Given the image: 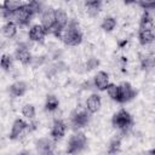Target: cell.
Masks as SVG:
<instances>
[{"instance_id":"cell-1","label":"cell","mask_w":155,"mask_h":155,"mask_svg":"<svg viewBox=\"0 0 155 155\" xmlns=\"http://www.w3.org/2000/svg\"><path fill=\"white\" fill-rule=\"evenodd\" d=\"M59 39L68 46H78L82 41V31L75 21H70L68 25L62 30Z\"/></svg>"},{"instance_id":"cell-2","label":"cell","mask_w":155,"mask_h":155,"mask_svg":"<svg viewBox=\"0 0 155 155\" xmlns=\"http://www.w3.org/2000/svg\"><path fill=\"white\" fill-rule=\"evenodd\" d=\"M111 124L114 127H116L121 132H126L132 126L133 119L126 109H120L117 113L114 114V116L111 119Z\"/></svg>"},{"instance_id":"cell-3","label":"cell","mask_w":155,"mask_h":155,"mask_svg":"<svg viewBox=\"0 0 155 155\" xmlns=\"http://www.w3.org/2000/svg\"><path fill=\"white\" fill-rule=\"evenodd\" d=\"M90 111L87 110L86 105L85 107H76L71 114H70V122L75 128H81L85 127L90 122Z\"/></svg>"},{"instance_id":"cell-4","label":"cell","mask_w":155,"mask_h":155,"mask_svg":"<svg viewBox=\"0 0 155 155\" xmlns=\"http://www.w3.org/2000/svg\"><path fill=\"white\" fill-rule=\"evenodd\" d=\"M87 144V138L85 133L82 132H75L74 134L70 136L68 140V147H67V153L68 154H76L82 151L86 148Z\"/></svg>"},{"instance_id":"cell-5","label":"cell","mask_w":155,"mask_h":155,"mask_svg":"<svg viewBox=\"0 0 155 155\" xmlns=\"http://www.w3.org/2000/svg\"><path fill=\"white\" fill-rule=\"evenodd\" d=\"M31 17H33L31 12L29 11V8L27 7V5L24 4L23 6H21L19 8H17L16 11H13V12L11 13L10 21L15 22L17 25L23 27V25L29 24V22L31 21Z\"/></svg>"},{"instance_id":"cell-6","label":"cell","mask_w":155,"mask_h":155,"mask_svg":"<svg viewBox=\"0 0 155 155\" xmlns=\"http://www.w3.org/2000/svg\"><path fill=\"white\" fill-rule=\"evenodd\" d=\"M31 130L30 125L27 124L24 120L22 119H16L12 124V127H11V132H10V139H19L22 137H25V134Z\"/></svg>"},{"instance_id":"cell-7","label":"cell","mask_w":155,"mask_h":155,"mask_svg":"<svg viewBox=\"0 0 155 155\" xmlns=\"http://www.w3.org/2000/svg\"><path fill=\"white\" fill-rule=\"evenodd\" d=\"M136 96L134 88L131 86L130 82H121L119 85V103H127L132 101Z\"/></svg>"},{"instance_id":"cell-8","label":"cell","mask_w":155,"mask_h":155,"mask_svg":"<svg viewBox=\"0 0 155 155\" xmlns=\"http://www.w3.org/2000/svg\"><path fill=\"white\" fill-rule=\"evenodd\" d=\"M41 24L46 28L47 33L52 30V28L56 25V10L52 7H46L41 12Z\"/></svg>"},{"instance_id":"cell-9","label":"cell","mask_w":155,"mask_h":155,"mask_svg":"<svg viewBox=\"0 0 155 155\" xmlns=\"http://www.w3.org/2000/svg\"><path fill=\"white\" fill-rule=\"evenodd\" d=\"M47 34L48 33L42 24H34L30 27L28 36H29V40H31L34 42H42Z\"/></svg>"},{"instance_id":"cell-10","label":"cell","mask_w":155,"mask_h":155,"mask_svg":"<svg viewBox=\"0 0 155 155\" xmlns=\"http://www.w3.org/2000/svg\"><path fill=\"white\" fill-rule=\"evenodd\" d=\"M15 58L22 63L23 65H27V64H30L31 61H33V56L30 53V51L28 50V46L27 45H19L16 51H15Z\"/></svg>"},{"instance_id":"cell-11","label":"cell","mask_w":155,"mask_h":155,"mask_svg":"<svg viewBox=\"0 0 155 155\" xmlns=\"http://www.w3.org/2000/svg\"><path fill=\"white\" fill-rule=\"evenodd\" d=\"M54 148V139L51 137H42L36 142V149L41 154H52Z\"/></svg>"},{"instance_id":"cell-12","label":"cell","mask_w":155,"mask_h":155,"mask_svg":"<svg viewBox=\"0 0 155 155\" xmlns=\"http://www.w3.org/2000/svg\"><path fill=\"white\" fill-rule=\"evenodd\" d=\"M65 131H67L65 122L62 121V120H59V119H57L52 124V127H51V137L54 140H58V139L63 138V136L65 134Z\"/></svg>"},{"instance_id":"cell-13","label":"cell","mask_w":155,"mask_h":155,"mask_svg":"<svg viewBox=\"0 0 155 155\" xmlns=\"http://www.w3.org/2000/svg\"><path fill=\"white\" fill-rule=\"evenodd\" d=\"M85 105H86L87 110H88L91 114L97 113V111L101 109V107H102V99H101V96L97 94V93H92L91 96L87 97Z\"/></svg>"},{"instance_id":"cell-14","label":"cell","mask_w":155,"mask_h":155,"mask_svg":"<svg viewBox=\"0 0 155 155\" xmlns=\"http://www.w3.org/2000/svg\"><path fill=\"white\" fill-rule=\"evenodd\" d=\"M109 84H110V82H109V75H108V73L101 70V71H98V73L94 75L93 85H94V87H96L97 90L104 91V90H107V87H108Z\"/></svg>"},{"instance_id":"cell-15","label":"cell","mask_w":155,"mask_h":155,"mask_svg":"<svg viewBox=\"0 0 155 155\" xmlns=\"http://www.w3.org/2000/svg\"><path fill=\"white\" fill-rule=\"evenodd\" d=\"M28 90V86L24 81H16L10 86V93L13 97H22Z\"/></svg>"},{"instance_id":"cell-16","label":"cell","mask_w":155,"mask_h":155,"mask_svg":"<svg viewBox=\"0 0 155 155\" xmlns=\"http://www.w3.org/2000/svg\"><path fill=\"white\" fill-rule=\"evenodd\" d=\"M85 7L90 16H96L102 8V0H86Z\"/></svg>"},{"instance_id":"cell-17","label":"cell","mask_w":155,"mask_h":155,"mask_svg":"<svg viewBox=\"0 0 155 155\" xmlns=\"http://www.w3.org/2000/svg\"><path fill=\"white\" fill-rule=\"evenodd\" d=\"M2 34L7 39H12L17 35V24L12 21H7L2 25Z\"/></svg>"},{"instance_id":"cell-18","label":"cell","mask_w":155,"mask_h":155,"mask_svg":"<svg viewBox=\"0 0 155 155\" xmlns=\"http://www.w3.org/2000/svg\"><path fill=\"white\" fill-rule=\"evenodd\" d=\"M138 41L143 46L150 45L154 41V38H153V34H151L150 29H139V31H138Z\"/></svg>"},{"instance_id":"cell-19","label":"cell","mask_w":155,"mask_h":155,"mask_svg":"<svg viewBox=\"0 0 155 155\" xmlns=\"http://www.w3.org/2000/svg\"><path fill=\"white\" fill-rule=\"evenodd\" d=\"M140 67L144 70L155 69V56L154 54H144L140 58Z\"/></svg>"},{"instance_id":"cell-20","label":"cell","mask_w":155,"mask_h":155,"mask_svg":"<svg viewBox=\"0 0 155 155\" xmlns=\"http://www.w3.org/2000/svg\"><path fill=\"white\" fill-rule=\"evenodd\" d=\"M23 5H24L23 0H4L1 7L12 13L13 11H16L17 8H19V7L23 6Z\"/></svg>"},{"instance_id":"cell-21","label":"cell","mask_w":155,"mask_h":155,"mask_svg":"<svg viewBox=\"0 0 155 155\" xmlns=\"http://www.w3.org/2000/svg\"><path fill=\"white\" fill-rule=\"evenodd\" d=\"M59 107V101L54 94H48L46 97V102H45V109L47 111H54L57 110Z\"/></svg>"},{"instance_id":"cell-22","label":"cell","mask_w":155,"mask_h":155,"mask_svg":"<svg viewBox=\"0 0 155 155\" xmlns=\"http://www.w3.org/2000/svg\"><path fill=\"white\" fill-rule=\"evenodd\" d=\"M153 25H154L153 17L149 15L148 11H145V12L143 13V16L140 17V21H139V29H151Z\"/></svg>"},{"instance_id":"cell-23","label":"cell","mask_w":155,"mask_h":155,"mask_svg":"<svg viewBox=\"0 0 155 155\" xmlns=\"http://www.w3.org/2000/svg\"><path fill=\"white\" fill-rule=\"evenodd\" d=\"M115 27H116V19H115L114 17H111V16L105 17V18L102 21V23H101V28H102L104 31H107V33L113 31V30L115 29Z\"/></svg>"},{"instance_id":"cell-24","label":"cell","mask_w":155,"mask_h":155,"mask_svg":"<svg viewBox=\"0 0 155 155\" xmlns=\"http://www.w3.org/2000/svg\"><path fill=\"white\" fill-rule=\"evenodd\" d=\"M25 5H27V7L29 8V11L31 12L33 16L39 15V13L42 12V6H41L39 0H28V2H25Z\"/></svg>"},{"instance_id":"cell-25","label":"cell","mask_w":155,"mask_h":155,"mask_svg":"<svg viewBox=\"0 0 155 155\" xmlns=\"http://www.w3.org/2000/svg\"><path fill=\"white\" fill-rule=\"evenodd\" d=\"M121 149V139L120 137H115L110 140L109 143V147H108V153L109 154H116L119 153Z\"/></svg>"},{"instance_id":"cell-26","label":"cell","mask_w":155,"mask_h":155,"mask_svg":"<svg viewBox=\"0 0 155 155\" xmlns=\"http://www.w3.org/2000/svg\"><path fill=\"white\" fill-rule=\"evenodd\" d=\"M35 107L33 104H25L22 108V115L28 120H33L35 117Z\"/></svg>"},{"instance_id":"cell-27","label":"cell","mask_w":155,"mask_h":155,"mask_svg":"<svg viewBox=\"0 0 155 155\" xmlns=\"http://www.w3.org/2000/svg\"><path fill=\"white\" fill-rule=\"evenodd\" d=\"M107 93L110 97V99L117 102V99H119V85L109 84L108 87H107Z\"/></svg>"},{"instance_id":"cell-28","label":"cell","mask_w":155,"mask_h":155,"mask_svg":"<svg viewBox=\"0 0 155 155\" xmlns=\"http://www.w3.org/2000/svg\"><path fill=\"white\" fill-rule=\"evenodd\" d=\"M13 65V58L11 54H2L1 56V68L4 70H10Z\"/></svg>"},{"instance_id":"cell-29","label":"cell","mask_w":155,"mask_h":155,"mask_svg":"<svg viewBox=\"0 0 155 155\" xmlns=\"http://www.w3.org/2000/svg\"><path fill=\"white\" fill-rule=\"evenodd\" d=\"M98 65H99V61H98V58H96V57H90V58L86 61V63H85V69L90 71V70L96 69Z\"/></svg>"},{"instance_id":"cell-30","label":"cell","mask_w":155,"mask_h":155,"mask_svg":"<svg viewBox=\"0 0 155 155\" xmlns=\"http://www.w3.org/2000/svg\"><path fill=\"white\" fill-rule=\"evenodd\" d=\"M137 2L144 10H154L155 8V0H138Z\"/></svg>"},{"instance_id":"cell-31","label":"cell","mask_w":155,"mask_h":155,"mask_svg":"<svg viewBox=\"0 0 155 155\" xmlns=\"http://www.w3.org/2000/svg\"><path fill=\"white\" fill-rule=\"evenodd\" d=\"M138 0H124V2L126 4V5H131V4H134V2H137Z\"/></svg>"},{"instance_id":"cell-32","label":"cell","mask_w":155,"mask_h":155,"mask_svg":"<svg viewBox=\"0 0 155 155\" xmlns=\"http://www.w3.org/2000/svg\"><path fill=\"white\" fill-rule=\"evenodd\" d=\"M150 31H151V34H153V38H154V40H155V24H154V25L151 27Z\"/></svg>"},{"instance_id":"cell-33","label":"cell","mask_w":155,"mask_h":155,"mask_svg":"<svg viewBox=\"0 0 155 155\" xmlns=\"http://www.w3.org/2000/svg\"><path fill=\"white\" fill-rule=\"evenodd\" d=\"M149 153H150V154H153V155H155V148H154V149H151V150H149Z\"/></svg>"}]
</instances>
